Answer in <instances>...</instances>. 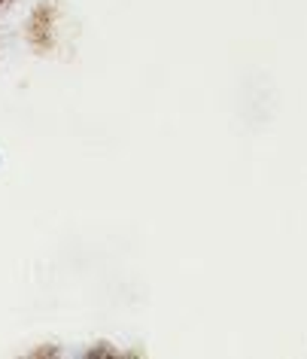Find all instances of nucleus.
I'll return each instance as SVG.
<instances>
[]
</instances>
